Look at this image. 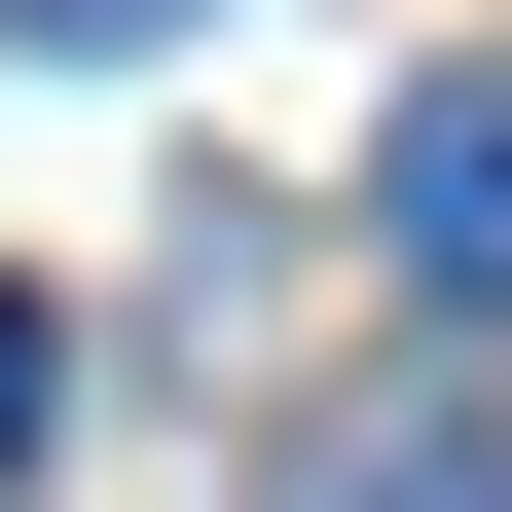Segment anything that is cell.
<instances>
[{"label":"cell","instance_id":"cell-1","mask_svg":"<svg viewBox=\"0 0 512 512\" xmlns=\"http://www.w3.org/2000/svg\"><path fill=\"white\" fill-rule=\"evenodd\" d=\"M366 256H403V293H476V330H512V74H439L403 147H366Z\"/></svg>","mask_w":512,"mask_h":512},{"label":"cell","instance_id":"cell-4","mask_svg":"<svg viewBox=\"0 0 512 512\" xmlns=\"http://www.w3.org/2000/svg\"><path fill=\"white\" fill-rule=\"evenodd\" d=\"M37 403H74V330H37V293H0V439H37Z\"/></svg>","mask_w":512,"mask_h":512},{"label":"cell","instance_id":"cell-2","mask_svg":"<svg viewBox=\"0 0 512 512\" xmlns=\"http://www.w3.org/2000/svg\"><path fill=\"white\" fill-rule=\"evenodd\" d=\"M293 512H512V403H366V439H293Z\"/></svg>","mask_w":512,"mask_h":512},{"label":"cell","instance_id":"cell-3","mask_svg":"<svg viewBox=\"0 0 512 512\" xmlns=\"http://www.w3.org/2000/svg\"><path fill=\"white\" fill-rule=\"evenodd\" d=\"M0 37H37V74H110V37H183V0H0Z\"/></svg>","mask_w":512,"mask_h":512}]
</instances>
